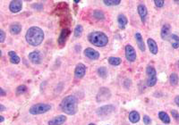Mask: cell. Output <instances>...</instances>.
<instances>
[{"label": "cell", "mask_w": 179, "mask_h": 125, "mask_svg": "<svg viewBox=\"0 0 179 125\" xmlns=\"http://www.w3.org/2000/svg\"><path fill=\"white\" fill-rule=\"evenodd\" d=\"M93 16H94L96 19H98V20H103V19L105 18L104 14H103L101 11H100V10H95L94 13H93Z\"/></svg>", "instance_id": "27"}, {"label": "cell", "mask_w": 179, "mask_h": 125, "mask_svg": "<svg viewBox=\"0 0 179 125\" xmlns=\"http://www.w3.org/2000/svg\"><path fill=\"white\" fill-rule=\"evenodd\" d=\"M0 122H1V123L4 122V117H3V116H0Z\"/></svg>", "instance_id": "40"}, {"label": "cell", "mask_w": 179, "mask_h": 125, "mask_svg": "<svg viewBox=\"0 0 179 125\" xmlns=\"http://www.w3.org/2000/svg\"><path fill=\"white\" fill-rule=\"evenodd\" d=\"M29 59L31 60V62H33V63H40V61H41V57H40V53L38 51H33L31 53L29 54Z\"/></svg>", "instance_id": "17"}, {"label": "cell", "mask_w": 179, "mask_h": 125, "mask_svg": "<svg viewBox=\"0 0 179 125\" xmlns=\"http://www.w3.org/2000/svg\"><path fill=\"white\" fill-rule=\"evenodd\" d=\"M51 109V105L48 104H44V103H40V104H36L32 105L29 112L31 114L33 115H37V114H45L47 112H48Z\"/></svg>", "instance_id": "4"}, {"label": "cell", "mask_w": 179, "mask_h": 125, "mask_svg": "<svg viewBox=\"0 0 179 125\" xmlns=\"http://www.w3.org/2000/svg\"><path fill=\"white\" fill-rule=\"evenodd\" d=\"M84 55L91 60H98L100 57V53L97 50L91 47H88L84 50Z\"/></svg>", "instance_id": "9"}, {"label": "cell", "mask_w": 179, "mask_h": 125, "mask_svg": "<svg viewBox=\"0 0 179 125\" xmlns=\"http://www.w3.org/2000/svg\"><path fill=\"white\" fill-rule=\"evenodd\" d=\"M26 91H27V87L25 85H21V86H19L17 88V89H16V94L17 95H21V94H23Z\"/></svg>", "instance_id": "31"}, {"label": "cell", "mask_w": 179, "mask_h": 125, "mask_svg": "<svg viewBox=\"0 0 179 125\" xmlns=\"http://www.w3.org/2000/svg\"><path fill=\"white\" fill-rule=\"evenodd\" d=\"M98 73H99V75H100V77L106 78V76L108 74V71H107V69L105 67H100L98 69Z\"/></svg>", "instance_id": "30"}, {"label": "cell", "mask_w": 179, "mask_h": 125, "mask_svg": "<svg viewBox=\"0 0 179 125\" xmlns=\"http://www.w3.org/2000/svg\"><path fill=\"white\" fill-rule=\"evenodd\" d=\"M125 57L129 62H134L136 60V52L131 45L125 46Z\"/></svg>", "instance_id": "7"}, {"label": "cell", "mask_w": 179, "mask_h": 125, "mask_svg": "<svg viewBox=\"0 0 179 125\" xmlns=\"http://www.w3.org/2000/svg\"><path fill=\"white\" fill-rule=\"evenodd\" d=\"M5 106H4L2 104H0V111H1V112H3V111H5Z\"/></svg>", "instance_id": "39"}, {"label": "cell", "mask_w": 179, "mask_h": 125, "mask_svg": "<svg viewBox=\"0 0 179 125\" xmlns=\"http://www.w3.org/2000/svg\"><path fill=\"white\" fill-rule=\"evenodd\" d=\"M89 125H96V124H95V123H90Z\"/></svg>", "instance_id": "42"}, {"label": "cell", "mask_w": 179, "mask_h": 125, "mask_svg": "<svg viewBox=\"0 0 179 125\" xmlns=\"http://www.w3.org/2000/svg\"><path fill=\"white\" fill-rule=\"evenodd\" d=\"M60 106H61V109L64 113H65L68 115H74L77 112L78 102H77V99L75 97L67 96L62 100Z\"/></svg>", "instance_id": "2"}, {"label": "cell", "mask_w": 179, "mask_h": 125, "mask_svg": "<svg viewBox=\"0 0 179 125\" xmlns=\"http://www.w3.org/2000/svg\"><path fill=\"white\" fill-rule=\"evenodd\" d=\"M137 11H138V14H139L140 17L141 18V21H145V18L148 14V10H147V7L143 5V4H140L137 7Z\"/></svg>", "instance_id": "16"}, {"label": "cell", "mask_w": 179, "mask_h": 125, "mask_svg": "<svg viewBox=\"0 0 179 125\" xmlns=\"http://www.w3.org/2000/svg\"><path fill=\"white\" fill-rule=\"evenodd\" d=\"M175 102H176V104H177V106H179V96L176 97V98H175Z\"/></svg>", "instance_id": "38"}, {"label": "cell", "mask_w": 179, "mask_h": 125, "mask_svg": "<svg viewBox=\"0 0 179 125\" xmlns=\"http://www.w3.org/2000/svg\"><path fill=\"white\" fill-rule=\"evenodd\" d=\"M21 30H22V25H21L19 22H15L10 27V32L12 34L17 35V34L20 33Z\"/></svg>", "instance_id": "19"}, {"label": "cell", "mask_w": 179, "mask_h": 125, "mask_svg": "<svg viewBox=\"0 0 179 125\" xmlns=\"http://www.w3.org/2000/svg\"><path fill=\"white\" fill-rule=\"evenodd\" d=\"M169 82L172 86H176L178 83V75L177 73H171L169 77Z\"/></svg>", "instance_id": "25"}, {"label": "cell", "mask_w": 179, "mask_h": 125, "mask_svg": "<svg viewBox=\"0 0 179 125\" xmlns=\"http://www.w3.org/2000/svg\"><path fill=\"white\" fill-rule=\"evenodd\" d=\"M22 8V2L19 0H15L10 3L9 9L12 13H18Z\"/></svg>", "instance_id": "11"}, {"label": "cell", "mask_w": 179, "mask_h": 125, "mask_svg": "<svg viewBox=\"0 0 179 125\" xmlns=\"http://www.w3.org/2000/svg\"><path fill=\"white\" fill-rule=\"evenodd\" d=\"M168 40L170 41L171 45H172V46H173L175 49L178 48L179 47V37L177 36V35H176V34H171V35L169 36V39H168Z\"/></svg>", "instance_id": "20"}, {"label": "cell", "mask_w": 179, "mask_h": 125, "mask_svg": "<svg viewBox=\"0 0 179 125\" xmlns=\"http://www.w3.org/2000/svg\"><path fill=\"white\" fill-rule=\"evenodd\" d=\"M69 35H70V30L69 29H64L62 30L59 38L58 40V44H59L60 46L65 45V43L66 41V40H67V38H68Z\"/></svg>", "instance_id": "14"}, {"label": "cell", "mask_w": 179, "mask_h": 125, "mask_svg": "<svg viewBox=\"0 0 179 125\" xmlns=\"http://www.w3.org/2000/svg\"><path fill=\"white\" fill-rule=\"evenodd\" d=\"M115 111V107L111 104L101 106L100 108L97 109V114L99 116H107L110 114H112Z\"/></svg>", "instance_id": "6"}, {"label": "cell", "mask_w": 179, "mask_h": 125, "mask_svg": "<svg viewBox=\"0 0 179 125\" xmlns=\"http://www.w3.org/2000/svg\"><path fill=\"white\" fill-rule=\"evenodd\" d=\"M143 123H144L145 125H149L151 123V118L148 115H144L143 116Z\"/></svg>", "instance_id": "33"}, {"label": "cell", "mask_w": 179, "mask_h": 125, "mask_svg": "<svg viewBox=\"0 0 179 125\" xmlns=\"http://www.w3.org/2000/svg\"><path fill=\"white\" fill-rule=\"evenodd\" d=\"M8 56H9V57H10V61H11L12 63L17 64V63L20 62V57L17 56V54H16L15 52H14V51H9V52H8Z\"/></svg>", "instance_id": "23"}, {"label": "cell", "mask_w": 179, "mask_h": 125, "mask_svg": "<svg viewBox=\"0 0 179 125\" xmlns=\"http://www.w3.org/2000/svg\"><path fill=\"white\" fill-rule=\"evenodd\" d=\"M147 43H148L151 53L153 54V55H157L158 52H159V47H158V45H157L156 41L152 39H148Z\"/></svg>", "instance_id": "15"}, {"label": "cell", "mask_w": 179, "mask_h": 125, "mask_svg": "<svg viewBox=\"0 0 179 125\" xmlns=\"http://www.w3.org/2000/svg\"><path fill=\"white\" fill-rule=\"evenodd\" d=\"M25 39L30 45L37 46L40 45L44 40V32L39 27H31L27 30Z\"/></svg>", "instance_id": "1"}, {"label": "cell", "mask_w": 179, "mask_h": 125, "mask_svg": "<svg viewBox=\"0 0 179 125\" xmlns=\"http://www.w3.org/2000/svg\"><path fill=\"white\" fill-rule=\"evenodd\" d=\"M170 25L169 24H164L162 29H161V32H160V36L164 40H168L170 34Z\"/></svg>", "instance_id": "12"}, {"label": "cell", "mask_w": 179, "mask_h": 125, "mask_svg": "<svg viewBox=\"0 0 179 125\" xmlns=\"http://www.w3.org/2000/svg\"><path fill=\"white\" fill-rule=\"evenodd\" d=\"M103 2L107 5H118L121 3L120 0H104Z\"/></svg>", "instance_id": "29"}, {"label": "cell", "mask_w": 179, "mask_h": 125, "mask_svg": "<svg viewBox=\"0 0 179 125\" xmlns=\"http://www.w3.org/2000/svg\"><path fill=\"white\" fill-rule=\"evenodd\" d=\"M66 122V116L65 115H58L54 117L52 120L48 122V125H62Z\"/></svg>", "instance_id": "13"}, {"label": "cell", "mask_w": 179, "mask_h": 125, "mask_svg": "<svg viewBox=\"0 0 179 125\" xmlns=\"http://www.w3.org/2000/svg\"><path fill=\"white\" fill-rule=\"evenodd\" d=\"M108 62L111 64V65H114V66H117V65H119L121 63V59L119 57H115V56H111L108 58Z\"/></svg>", "instance_id": "26"}, {"label": "cell", "mask_w": 179, "mask_h": 125, "mask_svg": "<svg viewBox=\"0 0 179 125\" xmlns=\"http://www.w3.org/2000/svg\"><path fill=\"white\" fill-rule=\"evenodd\" d=\"M82 26L81 25H77L76 27H75V36L76 37V38H79L81 36V34H82Z\"/></svg>", "instance_id": "28"}, {"label": "cell", "mask_w": 179, "mask_h": 125, "mask_svg": "<svg viewBox=\"0 0 179 125\" xmlns=\"http://www.w3.org/2000/svg\"><path fill=\"white\" fill-rule=\"evenodd\" d=\"M171 114H172V117H173L176 121L179 122V113L177 111L172 110V111H171Z\"/></svg>", "instance_id": "32"}, {"label": "cell", "mask_w": 179, "mask_h": 125, "mask_svg": "<svg viewBox=\"0 0 179 125\" xmlns=\"http://www.w3.org/2000/svg\"><path fill=\"white\" fill-rule=\"evenodd\" d=\"M129 120L133 123H136L140 121V114L136 111H132L129 114Z\"/></svg>", "instance_id": "22"}, {"label": "cell", "mask_w": 179, "mask_h": 125, "mask_svg": "<svg viewBox=\"0 0 179 125\" xmlns=\"http://www.w3.org/2000/svg\"><path fill=\"white\" fill-rule=\"evenodd\" d=\"M147 73V86L153 87L157 83V72L153 66H148L146 68Z\"/></svg>", "instance_id": "5"}, {"label": "cell", "mask_w": 179, "mask_h": 125, "mask_svg": "<svg viewBox=\"0 0 179 125\" xmlns=\"http://www.w3.org/2000/svg\"><path fill=\"white\" fill-rule=\"evenodd\" d=\"M0 96H1V97H4V96H5V92L4 91V89H3L2 88H0Z\"/></svg>", "instance_id": "37"}, {"label": "cell", "mask_w": 179, "mask_h": 125, "mask_svg": "<svg viewBox=\"0 0 179 125\" xmlns=\"http://www.w3.org/2000/svg\"><path fill=\"white\" fill-rule=\"evenodd\" d=\"M86 72V67L84 64L82 63H79L76 65V68L75 70V76L76 79H81Z\"/></svg>", "instance_id": "10"}, {"label": "cell", "mask_w": 179, "mask_h": 125, "mask_svg": "<svg viewBox=\"0 0 179 125\" xmlns=\"http://www.w3.org/2000/svg\"><path fill=\"white\" fill-rule=\"evenodd\" d=\"M5 33L3 30H0V42L3 43L5 41Z\"/></svg>", "instance_id": "34"}, {"label": "cell", "mask_w": 179, "mask_h": 125, "mask_svg": "<svg viewBox=\"0 0 179 125\" xmlns=\"http://www.w3.org/2000/svg\"><path fill=\"white\" fill-rule=\"evenodd\" d=\"M159 119H160V121L163 122L164 123L168 124L170 123V118H169L168 114L167 113H165V112H159Z\"/></svg>", "instance_id": "24"}, {"label": "cell", "mask_w": 179, "mask_h": 125, "mask_svg": "<svg viewBox=\"0 0 179 125\" xmlns=\"http://www.w3.org/2000/svg\"><path fill=\"white\" fill-rule=\"evenodd\" d=\"M32 7L35 8V9H38V10H41L43 8V5L41 4H36V5H33Z\"/></svg>", "instance_id": "36"}, {"label": "cell", "mask_w": 179, "mask_h": 125, "mask_svg": "<svg viewBox=\"0 0 179 125\" xmlns=\"http://www.w3.org/2000/svg\"><path fill=\"white\" fill-rule=\"evenodd\" d=\"M109 98H110V91L108 90V88H100L99 94L97 96V100L99 102H103L108 99Z\"/></svg>", "instance_id": "8"}, {"label": "cell", "mask_w": 179, "mask_h": 125, "mask_svg": "<svg viewBox=\"0 0 179 125\" xmlns=\"http://www.w3.org/2000/svg\"><path fill=\"white\" fill-rule=\"evenodd\" d=\"M74 2H75V3H79L80 1H79V0H75Z\"/></svg>", "instance_id": "41"}, {"label": "cell", "mask_w": 179, "mask_h": 125, "mask_svg": "<svg viewBox=\"0 0 179 125\" xmlns=\"http://www.w3.org/2000/svg\"><path fill=\"white\" fill-rule=\"evenodd\" d=\"M135 40H136L137 45H138L139 48L141 49V51L144 52V51H145V45H144V42H143V40H142V37H141V35L140 32H136V33H135Z\"/></svg>", "instance_id": "18"}, {"label": "cell", "mask_w": 179, "mask_h": 125, "mask_svg": "<svg viewBox=\"0 0 179 125\" xmlns=\"http://www.w3.org/2000/svg\"><path fill=\"white\" fill-rule=\"evenodd\" d=\"M88 38H89L90 42L92 45H94L96 46H99V47L105 46L108 42V36L101 31H93L89 35Z\"/></svg>", "instance_id": "3"}, {"label": "cell", "mask_w": 179, "mask_h": 125, "mask_svg": "<svg viewBox=\"0 0 179 125\" xmlns=\"http://www.w3.org/2000/svg\"><path fill=\"white\" fill-rule=\"evenodd\" d=\"M118 25H119L121 29H124L125 25L128 22V20H127V18H126V16L124 14H120L118 16Z\"/></svg>", "instance_id": "21"}, {"label": "cell", "mask_w": 179, "mask_h": 125, "mask_svg": "<svg viewBox=\"0 0 179 125\" xmlns=\"http://www.w3.org/2000/svg\"><path fill=\"white\" fill-rule=\"evenodd\" d=\"M154 3H155L156 6H158V7H162L165 4V2L163 0H155Z\"/></svg>", "instance_id": "35"}]
</instances>
